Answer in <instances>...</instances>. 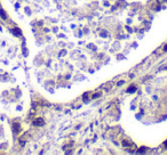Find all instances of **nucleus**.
Listing matches in <instances>:
<instances>
[{"label":"nucleus","instance_id":"obj_8","mask_svg":"<svg viewBox=\"0 0 167 155\" xmlns=\"http://www.w3.org/2000/svg\"><path fill=\"white\" fill-rule=\"evenodd\" d=\"M139 152H140V153H143V152H145V148H144V147H142V148H141V149H140V151H139Z\"/></svg>","mask_w":167,"mask_h":155},{"label":"nucleus","instance_id":"obj_5","mask_svg":"<svg viewBox=\"0 0 167 155\" xmlns=\"http://www.w3.org/2000/svg\"><path fill=\"white\" fill-rule=\"evenodd\" d=\"M136 90V87H132V88H128V92H134V91Z\"/></svg>","mask_w":167,"mask_h":155},{"label":"nucleus","instance_id":"obj_11","mask_svg":"<svg viewBox=\"0 0 167 155\" xmlns=\"http://www.w3.org/2000/svg\"><path fill=\"white\" fill-rule=\"evenodd\" d=\"M165 147L167 148V140H166V141H165Z\"/></svg>","mask_w":167,"mask_h":155},{"label":"nucleus","instance_id":"obj_1","mask_svg":"<svg viewBox=\"0 0 167 155\" xmlns=\"http://www.w3.org/2000/svg\"><path fill=\"white\" fill-rule=\"evenodd\" d=\"M33 124L34 125H39V127H41V125L45 124V122H44V119H41V117H39V119H36L33 121Z\"/></svg>","mask_w":167,"mask_h":155},{"label":"nucleus","instance_id":"obj_10","mask_svg":"<svg viewBox=\"0 0 167 155\" xmlns=\"http://www.w3.org/2000/svg\"><path fill=\"white\" fill-rule=\"evenodd\" d=\"M164 50H165V51H167V45L165 46V47H164Z\"/></svg>","mask_w":167,"mask_h":155},{"label":"nucleus","instance_id":"obj_6","mask_svg":"<svg viewBox=\"0 0 167 155\" xmlns=\"http://www.w3.org/2000/svg\"><path fill=\"white\" fill-rule=\"evenodd\" d=\"M100 96H101V94H95V95H93V99H95V98H99Z\"/></svg>","mask_w":167,"mask_h":155},{"label":"nucleus","instance_id":"obj_4","mask_svg":"<svg viewBox=\"0 0 167 155\" xmlns=\"http://www.w3.org/2000/svg\"><path fill=\"white\" fill-rule=\"evenodd\" d=\"M14 33L16 34V35H21V30H19V29H14Z\"/></svg>","mask_w":167,"mask_h":155},{"label":"nucleus","instance_id":"obj_7","mask_svg":"<svg viewBox=\"0 0 167 155\" xmlns=\"http://www.w3.org/2000/svg\"><path fill=\"white\" fill-rule=\"evenodd\" d=\"M122 145H124V146H129V144L127 141H122Z\"/></svg>","mask_w":167,"mask_h":155},{"label":"nucleus","instance_id":"obj_3","mask_svg":"<svg viewBox=\"0 0 167 155\" xmlns=\"http://www.w3.org/2000/svg\"><path fill=\"white\" fill-rule=\"evenodd\" d=\"M0 16H1V18L2 19H7V15H6V13H5L2 9L0 10Z\"/></svg>","mask_w":167,"mask_h":155},{"label":"nucleus","instance_id":"obj_9","mask_svg":"<svg viewBox=\"0 0 167 155\" xmlns=\"http://www.w3.org/2000/svg\"><path fill=\"white\" fill-rule=\"evenodd\" d=\"M121 84H124V81H119L117 86H121Z\"/></svg>","mask_w":167,"mask_h":155},{"label":"nucleus","instance_id":"obj_2","mask_svg":"<svg viewBox=\"0 0 167 155\" xmlns=\"http://www.w3.org/2000/svg\"><path fill=\"white\" fill-rule=\"evenodd\" d=\"M19 123H14V124H13V130H14V133L19 132Z\"/></svg>","mask_w":167,"mask_h":155}]
</instances>
